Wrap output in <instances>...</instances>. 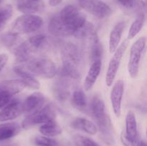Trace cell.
<instances>
[{"mask_svg":"<svg viewBox=\"0 0 147 146\" xmlns=\"http://www.w3.org/2000/svg\"><path fill=\"white\" fill-rule=\"evenodd\" d=\"M97 128L100 131L102 139L108 144H113L114 142L113 137V128L111 120L108 115L103 116L102 118L97 120Z\"/></svg>","mask_w":147,"mask_h":146,"instance_id":"obj_15","label":"cell"},{"mask_svg":"<svg viewBox=\"0 0 147 146\" xmlns=\"http://www.w3.org/2000/svg\"><path fill=\"white\" fill-rule=\"evenodd\" d=\"M14 72L21 79V81L24 84L25 87H30L34 90H39L40 87V82L34 78V75L29 72L22 66H14L13 67Z\"/></svg>","mask_w":147,"mask_h":146,"instance_id":"obj_16","label":"cell"},{"mask_svg":"<svg viewBox=\"0 0 147 146\" xmlns=\"http://www.w3.org/2000/svg\"><path fill=\"white\" fill-rule=\"evenodd\" d=\"M56 112L54 106L47 104L35 113L27 115L23 120L22 126L24 129H29L37 125L44 124L51 120H55Z\"/></svg>","mask_w":147,"mask_h":146,"instance_id":"obj_6","label":"cell"},{"mask_svg":"<svg viewBox=\"0 0 147 146\" xmlns=\"http://www.w3.org/2000/svg\"><path fill=\"white\" fill-rule=\"evenodd\" d=\"M47 37L44 34H36L30 37L21 44L17 45L14 50V54L20 62H27L32 54L42 50L47 45Z\"/></svg>","mask_w":147,"mask_h":146,"instance_id":"obj_3","label":"cell"},{"mask_svg":"<svg viewBox=\"0 0 147 146\" xmlns=\"http://www.w3.org/2000/svg\"><path fill=\"white\" fill-rule=\"evenodd\" d=\"M121 140L124 146H139V137L136 139H131L128 137L124 132H122L121 135Z\"/></svg>","mask_w":147,"mask_h":146,"instance_id":"obj_32","label":"cell"},{"mask_svg":"<svg viewBox=\"0 0 147 146\" xmlns=\"http://www.w3.org/2000/svg\"><path fill=\"white\" fill-rule=\"evenodd\" d=\"M1 146H18V145H17V143H7V144H4Z\"/></svg>","mask_w":147,"mask_h":146,"instance_id":"obj_35","label":"cell"},{"mask_svg":"<svg viewBox=\"0 0 147 146\" xmlns=\"http://www.w3.org/2000/svg\"><path fill=\"white\" fill-rule=\"evenodd\" d=\"M25 69L33 75L45 79L53 78L57 73L55 64L46 58L31 59L26 62Z\"/></svg>","mask_w":147,"mask_h":146,"instance_id":"obj_4","label":"cell"},{"mask_svg":"<svg viewBox=\"0 0 147 146\" xmlns=\"http://www.w3.org/2000/svg\"><path fill=\"white\" fill-rule=\"evenodd\" d=\"M72 104L80 111H86L88 107V100L86 94L81 89H77L72 94Z\"/></svg>","mask_w":147,"mask_h":146,"instance_id":"obj_24","label":"cell"},{"mask_svg":"<svg viewBox=\"0 0 147 146\" xmlns=\"http://www.w3.org/2000/svg\"><path fill=\"white\" fill-rule=\"evenodd\" d=\"M40 133L46 137H55L62 133V129L54 120L42 125L40 127Z\"/></svg>","mask_w":147,"mask_h":146,"instance_id":"obj_25","label":"cell"},{"mask_svg":"<svg viewBox=\"0 0 147 146\" xmlns=\"http://www.w3.org/2000/svg\"><path fill=\"white\" fill-rule=\"evenodd\" d=\"M43 24V19L34 14H24L19 17L12 24V31L17 34L35 32Z\"/></svg>","mask_w":147,"mask_h":146,"instance_id":"obj_5","label":"cell"},{"mask_svg":"<svg viewBox=\"0 0 147 146\" xmlns=\"http://www.w3.org/2000/svg\"><path fill=\"white\" fill-rule=\"evenodd\" d=\"M70 125L73 129L85 132L91 135L96 134L98 131L97 126L94 123L83 117H77L74 119L71 122Z\"/></svg>","mask_w":147,"mask_h":146,"instance_id":"obj_18","label":"cell"},{"mask_svg":"<svg viewBox=\"0 0 147 146\" xmlns=\"http://www.w3.org/2000/svg\"><path fill=\"white\" fill-rule=\"evenodd\" d=\"M34 144L37 146H58L55 140L44 135H39L34 138Z\"/></svg>","mask_w":147,"mask_h":146,"instance_id":"obj_30","label":"cell"},{"mask_svg":"<svg viewBox=\"0 0 147 146\" xmlns=\"http://www.w3.org/2000/svg\"><path fill=\"white\" fill-rule=\"evenodd\" d=\"M62 1H63V0H50L49 1V4H50V6L55 7V6H57L58 4H60Z\"/></svg>","mask_w":147,"mask_h":146,"instance_id":"obj_34","label":"cell"},{"mask_svg":"<svg viewBox=\"0 0 147 146\" xmlns=\"http://www.w3.org/2000/svg\"><path fill=\"white\" fill-rule=\"evenodd\" d=\"M20 34L15 32H7L0 37V43L7 47H12L20 42Z\"/></svg>","mask_w":147,"mask_h":146,"instance_id":"obj_27","label":"cell"},{"mask_svg":"<svg viewBox=\"0 0 147 146\" xmlns=\"http://www.w3.org/2000/svg\"><path fill=\"white\" fill-rule=\"evenodd\" d=\"M73 141L76 146H99L91 138L81 135H76L73 137Z\"/></svg>","mask_w":147,"mask_h":146,"instance_id":"obj_29","label":"cell"},{"mask_svg":"<svg viewBox=\"0 0 147 146\" xmlns=\"http://www.w3.org/2000/svg\"><path fill=\"white\" fill-rule=\"evenodd\" d=\"M78 2H79V4H80V5H81V4H83V2H84L85 0H78Z\"/></svg>","mask_w":147,"mask_h":146,"instance_id":"obj_37","label":"cell"},{"mask_svg":"<svg viewBox=\"0 0 147 146\" xmlns=\"http://www.w3.org/2000/svg\"><path fill=\"white\" fill-rule=\"evenodd\" d=\"M42 8L43 4L40 0H20L17 4V9L24 14H34Z\"/></svg>","mask_w":147,"mask_h":146,"instance_id":"obj_22","label":"cell"},{"mask_svg":"<svg viewBox=\"0 0 147 146\" xmlns=\"http://www.w3.org/2000/svg\"><path fill=\"white\" fill-rule=\"evenodd\" d=\"M145 21V14L142 11H141L137 16L136 19L134 20L133 23L131 25L130 29H129V34H128V40H132L134 38L141 29L143 27Z\"/></svg>","mask_w":147,"mask_h":146,"instance_id":"obj_26","label":"cell"},{"mask_svg":"<svg viewBox=\"0 0 147 146\" xmlns=\"http://www.w3.org/2000/svg\"><path fill=\"white\" fill-rule=\"evenodd\" d=\"M24 87L25 85L20 80L0 82V109L8 104L13 96L21 92Z\"/></svg>","mask_w":147,"mask_h":146,"instance_id":"obj_7","label":"cell"},{"mask_svg":"<svg viewBox=\"0 0 147 146\" xmlns=\"http://www.w3.org/2000/svg\"><path fill=\"white\" fill-rule=\"evenodd\" d=\"M124 92V82L119 80L116 82L111 92V102L115 115L119 117L121 113V102Z\"/></svg>","mask_w":147,"mask_h":146,"instance_id":"obj_13","label":"cell"},{"mask_svg":"<svg viewBox=\"0 0 147 146\" xmlns=\"http://www.w3.org/2000/svg\"><path fill=\"white\" fill-rule=\"evenodd\" d=\"M125 27L126 24L124 21H119L114 26L111 31L109 37V50L111 53L114 52L119 47Z\"/></svg>","mask_w":147,"mask_h":146,"instance_id":"obj_19","label":"cell"},{"mask_svg":"<svg viewBox=\"0 0 147 146\" xmlns=\"http://www.w3.org/2000/svg\"><path fill=\"white\" fill-rule=\"evenodd\" d=\"M45 98L42 93L36 92L32 93L25 99L24 102L22 103V113L30 115L38 111L44 105Z\"/></svg>","mask_w":147,"mask_h":146,"instance_id":"obj_12","label":"cell"},{"mask_svg":"<svg viewBox=\"0 0 147 146\" xmlns=\"http://www.w3.org/2000/svg\"><path fill=\"white\" fill-rule=\"evenodd\" d=\"M22 113V102L19 100H11L7 104L2 107L0 111V122H6L14 120Z\"/></svg>","mask_w":147,"mask_h":146,"instance_id":"obj_14","label":"cell"},{"mask_svg":"<svg viewBox=\"0 0 147 146\" xmlns=\"http://www.w3.org/2000/svg\"><path fill=\"white\" fill-rule=\"evenodd\" d=\"M80 6L99 19L106 18L112 12L110 7L101 0H85Z\"/></svg>","mask_w":147,"mask_h":146,"instance_id":"obj_11","label":"cell"},{"mask_svg":"<svg viewBox=\"0 0 147 146\" xmlns=\"http://www.w3.org/2000/svg\"><path fill=\"white\" fill-rule=\"evenodd\" d=\"M125 134L131 139H136L139 137L137 130V123L136 116L132 111L128 112L126 117V131Z\"/></svg>","mask_w":147,"mask_h":146,"instance_id":"obj_23","label":"cell"},{"mask_svg":"<svg viewBox=\"0 0 147 146\" xmlns=\"http://www.w3.org/2000/svg\"><path fill=\"white\" fill-rule=\"evenodd\" d=\"M90 113L92 117L96 121L102 118L106 115L105 110V104L101 98L99 96L95 95L92 98L89 107Z\"/></svg>","mask_w":147,"mask_h":146,"instance_id":"obj_21","label":"cell"},{"mask_svg":"<svg viewBox=\"0 0 147 146\" xmlns=\"http://www.w3.org/2000/svg\"><path fill=\"white\" fill-rule=\"evenodd\" d=\"M146 37H142L138 39L131 46L128 64V71L132 78H136L138 75L141 57L146 47Z\"/></svg>","mask_w":147,"mask_h":146,"instance_id":"obj_8","label":"cell"},{"mask_svg":"<svg viewBox=\"0 0 147 146\" xmlns=\"http://www.w3.org/2000/svg\"><path fill=\"white\" fill-rule=\"evenodd\" d=\"M139 146H147L146 142L144 140H141V141H139Z\"/></svg>","mask_w":147,"mask_h":146,"instance_id":"obj_36","label":"cell"},{"mask_svg":"<svg viewBox=\"0 0 147 146\" xmlns=\"http://www.w3.org/2000/svg\"><path fill=\"white\" fill-rule=\"evenodd\" d=\"M1 1H2V0H0V3H1Z\"/></svg>","mask_w":147,"mask_h":146,"instance_id":"obj_39","label":"cell"},{"mask_svg":"<svg viewBox=\"0 0 147 146\" xmlns=\"http://www.w3.org/2000/svg\"><path fill=\"white\" fill-rule=\"evenodd\" d=\"M33 1H39V0H33Z\"/></svg>","mask_w":147,"mask_h":146,"instance_id":"obj_38","label":"cell"},{"mask_svg":"<svg viewBox=\"0 0 147 146\" xmlns=\"http://www.w3.org/2000/svg\"><path fill=\"white\" fill-rule=\"evenodd\" d=\"M9 57L7 54L3 53L0 54V72L4 68V67L7 64V61H8Z\"/></svg>","mask_w":147,"mask_h":146,"instance_id":"obj_33","label":"cell"},{"mask_svg":"<svg viewBox=\"0 0 147 146\" xmlns=\"http://www.w3.org/2000/svg\"><path fill=\"white\" fill-rule=\"evenodd\" d=\"M119 2L125 8L128 9H142L144 7L142 1L140 0H118Z\"/></svg>","mask_w":147,"mask_h":146,"instance_id":"obj_31","label":"cell"},{"mask_svg":"<svg viewBox=\"0 0 147 146\" xmlns=\"http://www.w3.org/2000/svg\"><path fill=\"white\" fill-rule=\"evenodd\" d=\"M101 60H98L92 62L88 72L87 73L84 82V89L86 91H89L93 88L100 74L101 70Z\"/></svg>","mask_w":147,"mask_h":146,"instance_id":"obj_17","label":"cell"},{"mask_svg":"<svg viewBox=\"0 0 147 146\" xmlns=\"http://www.w3.org/2000/svg\"><path fill=\"white\" fill-rule=\"evenodd\" d=\"M73 82L67 77L58 75L52 87L53 96L57 101L63 102L67 100L70 95V88Z\"/></svg>","mask_w":147,"mask_h":146,"instance_id":"obj_10","label":"cell"},{"mask_svg":"<svg viewBox=\"0 0 147 146\" xmlns=\"http://www.w3.org/2000/svg\"><path fill=\"white\" fill-rule=\"evenodd\" d=\"M21 131V127L17 123H6L0 125V142L5 141L14 137Z\"/></svg>","mask_w":147,"mask_h":146,"instance_id":"obj_20","label":"cell"},{"mask_svg":"<svg viewBox=\"0 0 147 146\" xmlns=\"http://www.w3.org/2000/svg\"><path fill=\"white\" fill-rule=\"evenodd\" d=\"M129 40H126L118 47L116 51L114 52L113 56L112 57L109 67H108L107 72L106 74V85L110 87L112 85L114 79L117 74L118 70L120 67L121 62L123 56L129 46Z\"/></svg>","mask_w":147,"mask_h":146,"instance_id":"obj_9","label":"cell"},{"mask_svg":"<svg viewBox=\"0 0 147 146\" xmlns=\"http://www.w3.org/2000/svg\"><path fill=\"white\" fill-rule=\"evenodd\" d=\"M61 58L63 66L58 74L68 77L73 81L80 80L83 55L79 47L74 43H65L61 49Z\"/></svg>","mask_w":147,"mask_h":146,"instance_id":"obj_2","label":"cell"},{"mask_svg":"<svg viewBox=\"0 0 147 146\" xmlns=\"http://www.w3.org/2000/svg\"><path fill=\"white\" fill-rule=\"evenodd\" d=\"M86 17L76 5L65 7L58 14L53 16L48 23V31L57 37L76 36L86 24Z\"/></svg>","mask_w":147,"mask_h":146,"instance_id":"obj_1","label":"cell"},{"mask_svg":"<svg viewBox=\"0 0 147 146\" xmlns=\"http://www.w3.org/2000/svg\"><path fill=\"white\" fill-rule=\"evenodd\" d=\"M13 14V8L11 5H6L0 8V31L4 28L7 23Z\"/></svg>","mask_w":147,"mask_h":146,"instance_id":"obj_28","label":"cell"}]
</instances>
